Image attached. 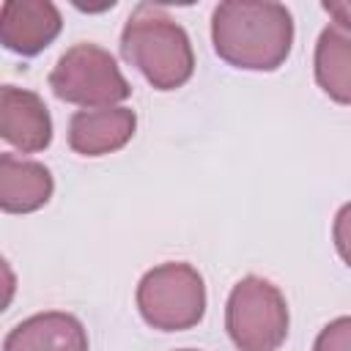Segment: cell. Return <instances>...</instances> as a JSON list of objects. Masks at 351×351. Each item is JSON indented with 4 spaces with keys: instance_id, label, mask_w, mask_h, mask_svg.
<instances>
[{
    "instance_id": "30bf717a",
    "label": "cell",
    "mask_w": 351,
    "mask_h": 351,
    "mask_svg": "<svg viewBox=\"0 0 351 351\" xmlns=\"http://www.w3.org/2000/svg\"><path fill=\"white\" fill-rule=\"evenodd\" d=\"M55 181L49 167L14 154L0 156V208L5 214H30L49 203Z\"/></svg>"
},
{
    "instance_id": "9a60e30c",
    "label": "cell",
    "mask_w": 351,
    "mask_h": 351,
    "mask_svg": "<svg viewBox=\"0 0 351 351\" xmlns=\"http://www.w3.org/2000/svg\"><path fill=\"white\" fill-rule=\"evenodd\" d=\"M178 351H195V348H178Z\"/></svg>"
},
{
    "instance_id": "52a82bcc",
    "label": "cell",
    "mask_w": 351,
    "mask_h": 351,
    "mask_svg": "<svg viewBox=\"0 0 351 351\" xmlns=\"http://www.w3.org/2000/svg\"><path fill=\"white\" fill-rule=\"evenodd\" d=\"M0 137L22 154H38L49 148L52 118L44 99L33 90L3 85L0 88Z\"/></svg>"
},
{
    "instance_id": "8992f818",
    "label": "cell",
    "mask_w": 351,
    "mask_h": 351,
    "mask_svg": "<svg viewBox=\"0 0 351 351\" xmlns=\"http://www.w3.org/2000/svg\"><path fill=\"white\" fill-rule=\"evenodd\" d=\"M60 27L63 16L49 0H5L0 5V44L22 58L47 49Z\"/></svg>"
},
{
    "instance_id": "ba28073f",
    "label": "cell",
    "mask_w": 351,
    "mask_h": 351,
    "mask_svg": "<svg viewBox=\"0 0 351 351\" xmlns=\"http://www.w3.org/2000/svg\"><path fill=\"white\" fill-rule=\"evenodd\" d=\"M137 129L134 110L99 107V110H77L69 121V145L80 156H104L121 151Z\"/></svg>"
},
{
    "instance_id": "5bb4252c",
    "label": "cell",
    "mask_w": 351,
    "mask_h": 351,
    "mask_svg": "<svg viewBox=\"0 0 351 351\" xmlns=\"http://www.w3.org/2000/svg\"><path fill=\"white\" fill-rule=\"evenodd\" d=\"M321 5H324V11L335 19L337 27H343V30L351 33V0H326V3H321Z\"/></svg>"
},
{
    "instance_id": "7a4b0ae2",
    "label": "cell",
    "mask_w": 351,
    "mask_h": 351,
    "mask_svg": "<svg viewBox=\"0 0 351 351\" xmlns=\"http://www.w3.org/2000/svg\"><path fill=\"white\" fill-rule=\"evenodd\" d=\"M121 55L156 90H176L195 74V49L189 33L154 3H140L123 30Z\"/></svg>"
},
{
    "instance_id": "5b68a950",
    "label": "cell",
    "mask_w": 351,
    "mask_h": 351,
    "mask_svg": "<svg viewBox=\"0 0 351 351\" xmlns=\"http://www.w3.org/2000/svg\"><path fill=\"white\" fill-rule=\"evenodd\" d=\"M225 329L239 351H277L288 337L282 291L263 277H241L225 304Z\"/></svg>"
},
{
    "instance_id": "9c48e42d",
    "label": "cell",
    "mask_w": 351,
    "mask_h": 351,
    "mask_svg": "<svg viewBox=\"0 0 351 351\" xmlns=\"http://www.w3.org/2000/svg\"><path fill=\"white\" fill-rule=\"evenodd\" d=\"M3 351H88V332L77 315L47 310L8 329Z\"/></svg>"
},
{
    "instance_id": "4fadbf2b",
    "label": "cell",
    "mask_w": 351,
    "mask_h": 351,
    "mask_svg": "<svg viewBox=\"0 0 351 351\" xmlns=\"http://www.w3.org/2000/svg\"><path fill=\"white\" fill-rule=\"evenodd\" d=\"M332 239H335V250L343 258V263L351 269V203L340 206V211L335 214L332 222Z\"/></svg>"
},
{
    "instance_id": "277c9868",
    "label": "cell",
    "mask_w": 351,
    "mask_h": 351,
    "mask_svg": "<svg viewBox=\"0 0 351 351\" xmlns=\"http://www.w3.org/2000/svg\"><path fill=\"white\" fill-rule=\"evenodd\" d=\"M52 93L82 110L118 107L132 96V85L121 74L110 49L99 44L80 41L69 47L49 71Z\"/></svg>"
},
{
    "instance_id": "3957f363",
    "label": "cell",
    "mask_w": 351,
    "mask_h": 351,
    "mask_svg": "<svg viewBox=\"0 0 351 351\" xmlns=\"http://www.w3.org/2000/svg\"><path fill=\"white\" fill-rule=\"evenodd\" d=\"M134 302L151 329L184 332L206 315V282L192 263L167 261L140 277Z\"/></svg>"
},
{
    "instance_id": "6da1fadb",
    "label": "cell",
    "mask_w": 351,
    "mask_h": 351,
    "mask_svg": "<svg viewBox=\"0 0 351 351\" xmlns=\"http://www.w3.org/2000/svg\"><path fill=\"white\" fill-rule=\"evenodd\" d=\"M214 52L233 69L274 71L293 47V16L274 0H225L211 14Z\"/></svg>"
},
{
    "instance_id": "8fae6325",
    "label": "cell",
    "mask_w": 351,
    "mask_h": 351,
    "mask_svg": "<svg viewBox=\"0 0 351 351\" xmlns=\"http://www.w3.org/2000/svg\"><path fill=\"white\" fill-rule=\"evenodd\" d=\"M318 88L337 104L351 107V33L326 25L315 41L313 55Z\"/></svg>"
},
{
    "instance_id": "7c38bea8",
    "label": "cell",
    "mask_w": 351,
    "mask_h": 351,
    "mask_svg": "<svg viewBox=\"0 0 351 351\" xmlns=\"http://www.w3.org/2000/svg\"><path fill=\"white\" fill-rule=\"evenodd\" d=\"M313 351H351V315H340L329 321L318 332Z\"/></svg>"
}]
</instances>
